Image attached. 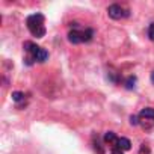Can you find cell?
<instances>
[{"label":"cell","instance_id":"obj_1","mask_svg":"<svg viewBox=\"0 0 154 154\" xmlns=\"http://www.w3.org/2000/svg\"><path fill=\"white\" fill-rule=\"evenodd\" d=\"M23 51H24V65L27 66H32L33 63L39 62H45L48 59V51L45 48H42L41 45L32 42V41H26L23 44Z\"/></svg>","mask_w":154,"mask_h":154},{"label":"cell","instance_id":"obj_2","mask_svg":"<svg viewBox=\"0 0 154 154\" xmlns=\"http://www.w3.org/2000/svg\"><path fill=\"white\" fill-rule=\"evenodd\" d=\"M103 142L109 148L110 154H124L131 148V142L127 137H119L113 131H106L103 136Z\"/></svg>","mask_w":154,"mask_h":154},{"label":"cell","instance_id":"obj_3","mask_svg":"<svg viewBox=\"0 0 154 154\" xmlns=\"http://www.w3.org/2000/svg\"><path fill=\"white\" fill-rule=\"evenodd\" d=\"M94 38V29L91 27H83L79 23H71L69 24V32H68V41L71 44H82V42H89Z\"/></svg>","mask_w":154,"mask_h":154},{"label":"cell","instance_id":"obj_4","mask_svg":"<svg viewBox=\"0 0 154 154\" xmlns=\"http://www.w3.org/2000/svg\"><path fill=\"white\" fill-rule=\"evenodd\" d=\"M26 26L29 29V32L35 36V38H42L45 35V17L39 12L32 14L26 18Z\"/></svg>","mask_w":154,"mask_h":154},{"label":"cell","instance_id":"obj_5","mask_svg":"<svg viewBox=\"0 0 154 154\" xmlns=\"http://www.w3.org/2000/svg\"><path fill=\"white\" fill-rule=\"evenodd\" d=\"M131 125H140L143 130H149L154 127V109L152 107H143L137 115L130 116Z\"/></svg>","mask_w":154,"mask_h":154},{"label":"cell","instance_id":"obj_6","mask_svg":"<svg viewBox=\"0 0 154 154\" xmlns=\"http://www.w3.org/2000/svg\"><path fill=\"white\" fill-rule=\"evenodd\" d=\"M107 14L110 18L113 20H121V18H127L130 17V9L127 6H122V5H118V3H113L107 8Z\"/></svg>","mask_w":154,"mask_h":154},{"label":"cell","instance_id":"obj_7","mask_svg":"<svg viewBox=\"0 0 154 154\" xmlns=\"http://www.w3.org/2000/svg\"><path fill=\"white\" fill-rule=\"evenodd\" d=\"M12 100L17 103V104H20V106H26V100H27V97H26V94L24 92H20V91H15V92H12Z\"/></svg>","mask_w":154,"mask_h":154},{"label":"cell","instance_id":"obj_8","mask_svg":"<svg viewBox=\"0 0 154 154\" xmlns=\"http://www.w3.org/2000/svg\"><path fill=\"white\" fill-rule=\"evenodd\" d=\"M146 35H148V38H149L151 41H154V21H152V23H149L148 30H146Z\"/></svg>","mask_w":154,"mask_h":154},{"label":"cell","instance_id":"obj_9","mask_svg":"<svg viewBox=\"0 0 154 154\" xmlns=\"http://www.w3.org/2000/svg\"><path fill=\"white\" fill-rule=\"evenodd\" d=\"M151 82H152V83H154V71H152V72H151Z\"/></svg>","mask_w":154,"mask_h":154}]
</instances>
